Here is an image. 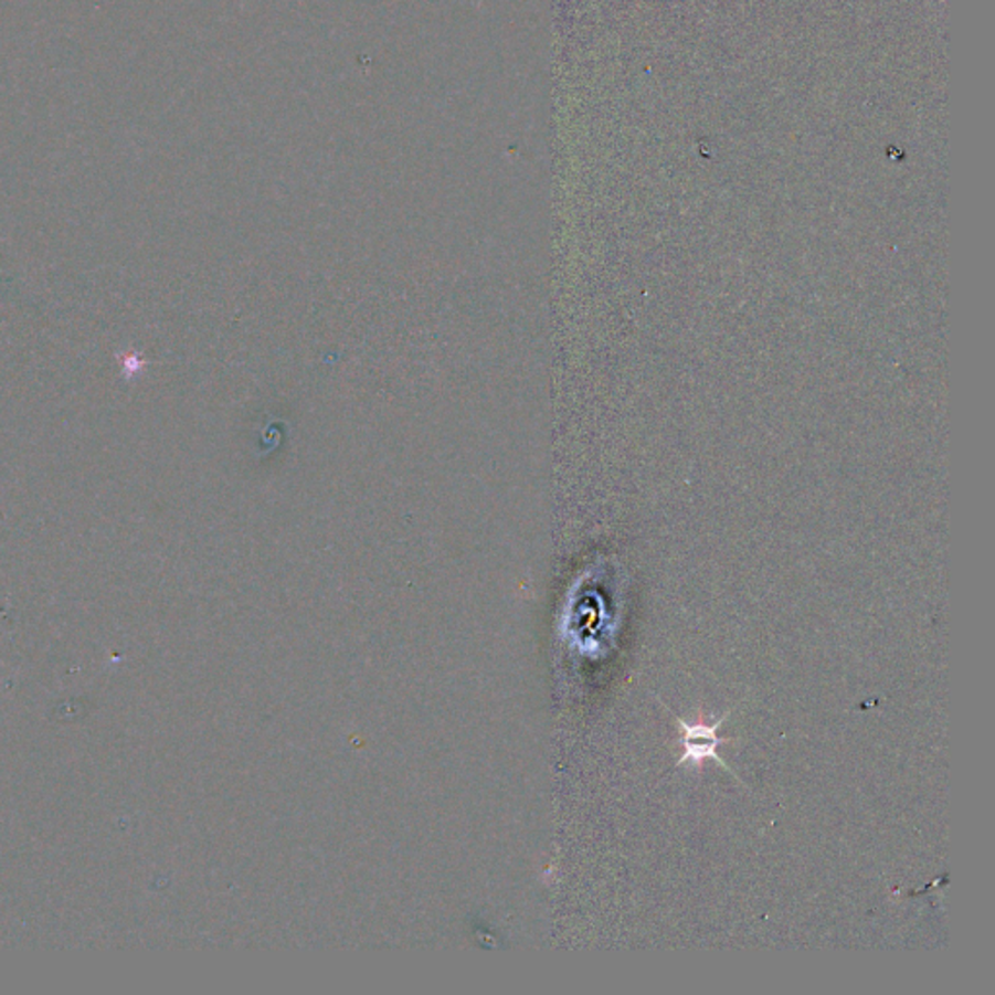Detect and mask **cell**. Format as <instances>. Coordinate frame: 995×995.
I'll return each instance as SVG.
<instances>
[{
  "label": "cell",
  "mask_w": 995,
  "mask_h": 995,
  "mask_svg": "<svg viewBox=\"0 0 995 995\" xmlns=\"http://www.w3.org/2000/svg\"><path fill=\"white\" fill-rule=\"evenodd\" d=\"M723 720H726V716H723L718 723H713L710 728H706V726H688L687 721L677 718L680 733H682L680 743L685 747V753L680 756L679 764H685V762H702L706 761V759H712V761L718 762L720 766H723V769H728L729 772H731V769L723 762L720 754L716 753V747H718V744L731 741L728 737L716 735V731L720 729Z\"/></svg>",
  "instance_id": "cell-1"
}]
</instances>
